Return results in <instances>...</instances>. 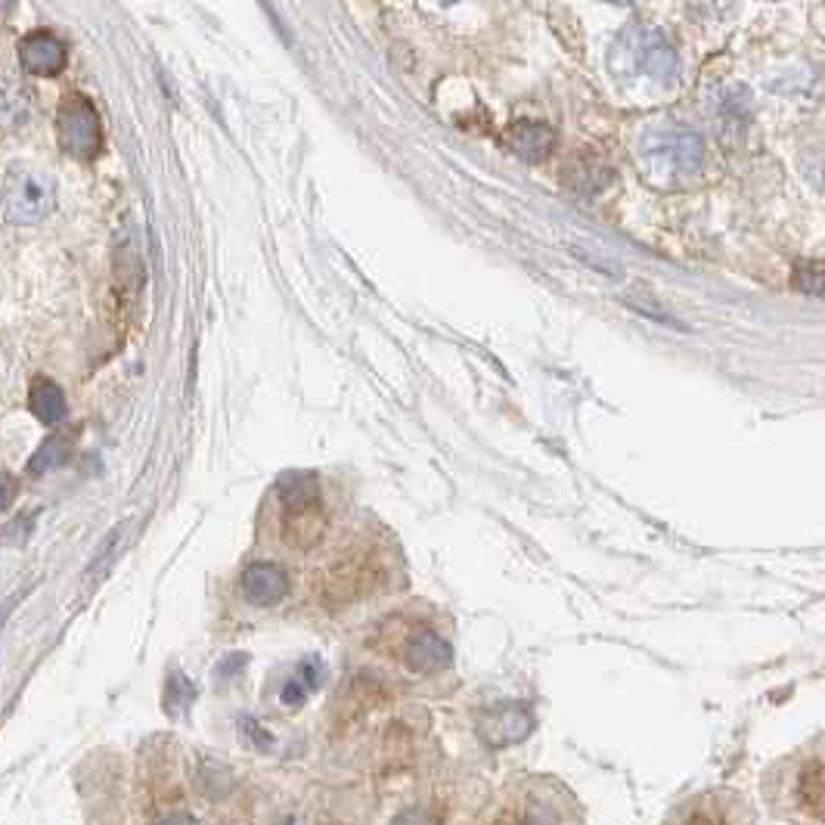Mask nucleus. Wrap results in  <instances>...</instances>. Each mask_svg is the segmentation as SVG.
<instances>
[{
    "label": "nucleus",
    "instance_id": "1",
    "mask_svg": "<svg viewBox=\"0 0 825 825\" xmlns=\"http://www.w3.org/2000/svg\"><path fill=\"white\" fill-rule=\"evenodd\" d=\"M277 494H280L286 544L311 549L323 534V499L317 478L308 472H289L277 484Z\"/></svg>",
    "mask_w": 825,
    "mask_h": 825
},
{
    "label": "nucleus",
    "instance_id": "2",
    "mask_svg": "<svg viewBox=\"0 0 825 825\" xmlns=\"http://www.w3.org/2000/svg\"><path fill=\"white\" fill-rule=\"evenodd\" d=\"M56 205L53 177L32 165H13L3 174V218L10 224H41Z\"/></svg>",
    "mask_w": 825,
    "mask_h": 825
},
{
    "label": "nucleus",
    "instance_id": "3",
    "mask_svg": "<svg viewBox=\"0 0 825 825\" xmlns=\"http://www.w3.org/2000/svg\"><path fill=\"white\" fill-rule=\"evenodd\" d=\"M56 137L63 153L81 162H91L103 146V127H100V112L81 94H69L60 103L56 112Z\"/></svg>",
    "mask_w": 825,
    "mask_h": 825
},
{
    "label": "nucleus",
    "instance_id": "4",
    "mask_svg": "<svg viewBox=\"0 0 825 825\" xmlns=\"http://www.w3.org/2000/svg\"><path fill=\"white\" fill-rule=\"evenodd\" d=\"M627 63L633 72L652 81H673L677 79V50L658 29H627L618 41Z\"/></svg>",
    "mask_w": 825,
    "mask_h": 825
},
{
    "label": "nucleus",
    "instance_id": "5",
    "mask_svg": "<svg viewBox=\"0 0 825 825\" xmlns=\"http://www.w3.org/2000/svg\"><path fill=\"white\" fill-rule=\"evenodd\" d=\"M642 153L670 172H695L701 162V137L685 125H654L642 134Z\"/></svg>",
    "mask_w": 825,
    "mask_h": 825
},
{
    "label": "nucleus",
    "instance_id": "6",
    "mask_svg": "<svg viewBox=\"0 0 825 825\" xmlns=\"http://www.w3.org/2000/svg\"><path fill=\"white\" fill-rule=\"evenodd\" d=\"M530 730H534V714H530L525 704H513V701L494 708L482 720V726H478L484 745L491 747L518 745L522 739H528Z\"/></svg>",
    "mask_w": 825,
    "mask_h": 825
},
{
    "label": "nucleus",
    "instance_id": "7",
    "mask_svg": "<svg viewBox=\"0 0 825 825\" xmlns=\"http://www.w3.org/2000/svg\"><path fill=\"white\" fill-rule=\"evenodd\" d=\"M65 60H69V53H65V44L56 34L32 32L19 41V65L29 75H38V79L60 75L65 69Z\"/></svg>",
    "mask_w": 825,
    "mask_h": 825
},
{
    "label": "nucleus",
    "instance_id": "8",
    "mask_svg": "<svg viewBox=\"0 0 825 825\" xmlns=\"http://www.w3.org/2000/svg\"><path fill=\"white\" fill-rule=\"evenodd\" d=\"M243 596L255 608H270L289 596V577L274 561H251L243 571Z\"/></svg>",
    "mask_w": 825,
    "mask_h": 825
},
{
    "label": "nucleus",
    "instance_id": "9",
    "mask_svg": "<svg viewBox=\"0 0 825 825\" xmlns=\"http://www.w3.org/2000/svg\"><path fill=\"white\" fill-rule=\"evenodd\" d=\"M503 143L509 146V153L525 162H544L553 146H556V131L546 122H515L506 127Z\"/></svg>",
    "mask_w": 825,
    "mask_h": 825
},
{
    "label": "nucleus",
    "instance_id": "10",
    "mask_svg": "<svg viewBox=\"0 0 825 825\" xmlns=\"http://www.w3.org/2000/svg\"><path fill=\"white\" fill-rule=\"evenodd\" d=\"M406 668L413 673H441L451 664V642L444 637H437L435 630H420L413 633V639L406 642L404 649Z\"/></svg>",
    "mask_w": 825,
    "mask_h": 825
},
{
    "label": "nucleus",
    "instance_id": "11",
    "mask_svg": "<svg viewBox=\"0 0 825 825\" xmlns=\"http://www.w3.org/2000/svg\"><path fill=\"white\" fill-rule=\"evenodd\" d=\"M794 797L816 823H825V761H809L794 778Z\"/></svg>",
    "mask_w": 825,
    "mask_h": 825
},
{
    "label": "nucleus",
    "instance_id": "12",
    "mask_svg": "<svg viewBox=\"0 0 825 825\" xmlns=\"http://www.w3.org/2000/svg\"><path fill=\"white\" fill-rule=\"evenodd\" d=\"M29 410H32L38 420L44 425H56V422L65 420L69 413V404H65L63 389L50 379H34L32 389H29Z\"/></svg>",
    "mask_w": 825,
    "mask_h": 825
},
{
    "label": "nucleus",
    "instance_id": "13",
    "mask_svg": "<svg viewBox=\"0 0 825 825\" xmlns=\"http://www.w3.org/2000/svg\"><path fill=\"white\" fill-rule=\"evenodd\" d=\"M565 184L575 189V193H584V196H590L596 189H602L611 181V168L602 165L599 158L584 156L577 158L571 168H565Z\"/></svg>",
    "mask_w": 825,
    "mask_h": 825
},
{
    "label": "nucleus",
    "instance_id": "14",
    "mask_svg": "<svg viewBox=\"0 0 825 825\" xmlns=\"http://www.w3.org/2000/svg\"><path fill=\"white\" fill-rule=\"evenodd\" d=\"M72 456V437L69 435H50L32 460H29V472L32 475H44V472H53V468L65 466V460Z\"/></svg>",
    "mask_w": 825,
    "mask_h": 825
},
{
    "label": "nucleus",
    "instance_id": "15",
    "mask_svg": "<svg viewBox=\"0 0 825 825\" xmlns=\"http://www.w3.org/2000/svg\"><path fill=\"white\" fill-rule=\"evenodd\" d=\"M561 823V813L559 807L544 797V794H528L525 801H522V813H518V819L515 825H559Z\"/></svg>",
    "mask_w": 825,
    "mask_h": 825
},
{
    "label": "nucleus",
    "instance_id": "16",
    "mask_svg": "<svg viewBox=\"0 0 825 825\" xmlns=\"http://www.w3.org/2000/svg\"><path fill=\"white\" fill-rule=\"evenodd\" d=\"M792 286L801 296L825 298V261H801V265H794Z\"/></svg>",
    "mask_w": 825,
    "mask_h": 825
},
{
    "label": "nucleus",
    "instance_id": "17",
    "mask_svg": "<svg viewBox=\"0 0 825 825\" xmlns=\"http://www.w3.org/2000/svg\"><path fill=\"white\" fill-rule=\"evenodd\" d=\"M193 701H196V685L189 683L181 670H172L168 673V689H165V708H168V714L187 711Z\"/></svg>",
    "mask_w": 825,
    "mask_h": 825
},
{
    "label": "nucleus",
    "instance_id": "18",
    "mask_svg": "<svg viewBox=\"0 0 825 825\" xmlns=\"http://www.w3.org/2000/svg\"><path fill=\"white\" fill-rule=\"evenodd\" d=\"M680 825H726V816L720 813V807L704 801V804H695V807L685 809Z\"/></svg>",
    "mask_w": 825,
    "mask_h": 825
},
{
    "label": "nucleus",
    "instance_id": "19",
    "mask_svg": "<svg viewBox=\"0 0 825 825\" xmlns=\"http://www.w3.org/2000/svg\"><path fill=\"white\" fill-rule=\"evenodd\" d=\"M627 308H633L637 313H642V317H649V320H654V323H668V327H683L673 313H668L661 305H654V301H639V298L633 296H627Z\"/></svg>",
    "mask_w": 825,
    "mask_h": 825
},
{
    "label": "nucleus",
    "instance_id": "20",
    "mask_svg": "<svg viewBox=\"0 0 825 825\" xmlns=\"http://www.w3.org/2000/svg\"><path fill=\"white\" fill-rule=\"evenodd\" d=\"M118 549H122V525H118V528L112 530L110 537L103 540V546H100V553H96V559H100V565H94V568H87V575H94V571H103V568H110L112 561H115V556H118Z\"/></svg>",
    "mask_w": 825,
    "mask_h": 825
},
{
    "label": "nucleus",
    "instance_id": "21",
    "mask_svg": "<svg viewBox=\"0 0 825 825\" xmlns=\"http://www.w3.org/2000/svg\"><path fill=\"white\" fill-rule=\"evenodd\" d=\"M801 165H804V174H807L809 184L819 189V193H825V149L807 153Z\"/></svg>",
    "mask_w": 825,
    "mask_h": 825
},
{
    "label": "nucleus",
    "instance_id": "22",
    "mask_svg": "<svg viewBox=\"0 0 825 825\" xmlns=\"http://www.w3.org/2000/svg\"><path fill=\"white\" fill-rule=\"evenodd\" d=\"M298 680L308 685V689H317V685L323 683V664H320V658H301V664H298Z\"/></svg>",
    "mask_w": 825,
    "mask_h": 825
},
{
    "label": "nucleus",
    "instance_id": "23",
    "mask_svg": "<svg viewBox=\"0 0 825 825\" xmlns=\"http://www.w3.org/2000/svg\"><path fill=\"white\" fill-rule=\"evenodd\" d=\"M246 664H249V654H246V652L227 654V658H220V661H218V668H215V677H218V680H234L236 673L246 668Z\"/></svg>",
    "mask_w": 825,
    "mask_h": 825
},
{
    "label": "nucleus",
    "instance_id": "24",
    "mask_svg": "<svg viewBox=\"0 0 825 825\" xmlns=\"http://www.w3.org/2000/svg\"><path fill=\"white\" fill-rule=\"evenodd\" d=\"M391 825H441V819H437L435 813H429V809L410 807V809H401Z\"/></svg>",
    "mask_w": 825,
    "mask_h": 825
},
{
    "label": "nucleus",
    "instance_id": "25",
    "mask_svg": "<svg viewBox=\"0 0 825 825\" xmlns=\"http://www.w3.org/2000/svg\"><path fill=\"white\" fill-rule=\"evenodd\" d=\"M311 689L308 685L301 683L298 677H292L289 683L282 685V692H280V701L286 704V708H301V701H305V695H308Z\"/></svg>",
    "mask_w": 825,
    "mask_h": 825
},
{
    "label": "nucleus",
    "instance_id": "26",
    "mask_svg": "<svg viewBox=\"0 0 825 825\" xmlns=\"http://www.w3.org/2000/svg\"><path fill=\"white\" fill-rule=\"evenodd\" d=\"M575 255H580V258H584L587 265L599 267V270H602V274H608V277H621V265H615L611 258H602V255H587V251H580L577 246H575Z\"/></svg>",
    "mask_w": 825,
    "mask_h": 825
},
{
    "label": "nucleus",
    "instance_id": "27",
    "mask_svg": "<svg viewBox=\"0 0 825 825\" xmlns=\"http://www.w3.org/2000/svg\"><path fill=\"white\" fill-rule=\"evenodd\" d=\"M156 825H199V819L193 813H172V816H162Z\"/></svg>",
    "mask_w": 825,
    "mask_h": 825
},
{
    "label": "nucleus",
    "instance_id": "28",
    "mask_svg": "<svg viewBox=\"0 0 825 825\" xmlns=\"http://www.w3.org/2000/svg\"><path fill=\"white\" fill-rule=\"evenodd\" d=\"M243 726H246V730L251 732V739H255L258 745H261V747L270 745V735H267V732L258 730V723H255V720H243Z\"/></svg>",
    "mask_w": 825,
    "mask_h": 825
},
{
    "label": "nucleus",
    "instance_id": "29",
    "mask_svg": "<svg viewBox=\"0 0 825 825\" xmlns=\"http://www.w3.org/2000/svg\"><path fill=\"white\" fill-rule=\"evenodd\" d=\"M10 503H13V478L7 475L3 478V509H10Z\"/></svg>",
    "mask_w": 825,
    "mask_h": 825
},
{
    "label": "nucleus",
    "instance_id": "30",
    "mask_svg": "<svg viewBox=\"0 0 825 825\" xmlns=\"http://www.w3.org/2000/svg\"><path fill=\"white\" fill-rule=\"evenodd\" d=\"M13 3H17V0H3V13H10V10H13Z\"/></svg>",
    "mask_w": 825,
    "mask_h": 825
},
{
    "label": "nucleus",
    "instance_id": "31",
    "mask_svg": "<svg viewBox=\"0 0 825 825\" xmlns=\"http://www.w3.org/2000/svg\"><path fill=\"white\" fill-rule=\"evenodd\" d=\"M608 3H630V0H608Z\"/></svg>",
    "mask_w": 825,
    "mask_h": 825
},
{
    "label": "nucleus",
    "instance_id": "32",
    "mask_svg": "<svg viewBox=\"0 0 825 825\" xmlns=\"http://www.w3.org/2000/svg\"><path fill=\"white\" fill-rule=\"evenodd\" d=\"M444 3H453V0H444Z\"/></svg>",
    "mask_w": 825,
    "mask_h": 825
}]
</instances>
